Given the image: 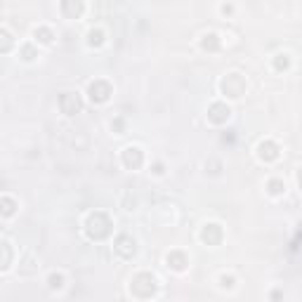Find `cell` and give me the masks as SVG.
Segmentation results:
<instances>
[{"mask_svg": "<svg viewBox=\"0 0 302 302\" xmlns=\"http://www.w3.org/2000/svg\"><path fill=\"white\" fill-rule=\"evenodd\" d=\"M111 220H109V215H104V213H92V215L87 217L85 222V231L90 238H95V241H102V238H107L109 234H111Z\"/></svg>", "mask_w": 302, "mask_h": 302, "instance_id": "1", "label": "cell"}, {"mask_svg": "<svg viewBox=\"0 0 302 302\" xmlns=\"http://www.w3.org/2000/svg\"><path fill=\"white\" fill-rule=\"evenodd\" d=\"M130 293H132L135 298L147 300V298H151V295L156 293V279H153L151 274H147V271L132 276V281H130Z\"/></svg>", "mask_w": 302, "mask_h": 302, "instance_id": "2", "label": "cell"}, {"mask_svg": "<svg viewBox=\"0 0 302 302\" xmlns=\"http://www.w3.org/2000/svg\"><path fill=\"white\" fill-rule=\"evenodd\" d=\"M222 92L229 95V97H241V95L246 92V80H243V76L229 74L225 80H222Z\"/></svg>", "mask_w": 302, "mask_h": 302, "instance_id": "3", "label": "cell"}, {"mask_svg": "<svg viewBox=\"0 0 302 302\" xmlns=\"http://www.w3.org/2000/svg\"><path fill=\"white\" fill-rule=\"evenodd\" d=\"M59 109L66 116H76V113H80L83 102H80V97L76 92H64V95H59Z\"/></svg>", "mask_w": 302, "mask_h": 302, "instance_id": "4", "label": "cell"}, {"mask_svg": "<svg viewBox=\"0 0 302 302\" xmlns=\"http://www.w3.org/2000/svg\"><path fill=\"white\" fill-rule=\"evenodd\" d=\"M113 250L118 253L123 260H130L135 253H137V246H135V238L128 236V234H120L116 238V243H113Z\"/></svg>", "mask_w": 302, "mask_h": 302, "instance_id": "5", "label": "cell"}, {"mask_svg": "<svg viewBox=\"0 0 302 302\" xmlns=\"http://www.w3.org/2000/svg\"><path fill=\"white\" fill-rule=\"evenodd\" d=\"M87 92H90V99H92L95 104H102V102H107L109 95H111V85L104 83V80H95V83H90Z\"/></svg>", "mask_w": 302, "mask_h": 302, "instance_id": "6", "label": "cell"}, {"mask_svg": "<svg viewBox=\"0 0 302 302\" xmlns=\"http://www.w3.org/2000/svg\"><path fill=\"white\" fill-rule=\"evenodd\" d=\"M123 163H125V168H130V170H137V168H142V163H144V153L137 147H128V149L123 151Z\"/></svg>", "mask_w": 302, "mask_h": 302, "instance_id": "7", "label": "cell"}, {"mask_svg": "<svg viewBox=\"0 0 302 302\" xmlns=\"http://www.w3.org/2000/svg\"><path fill=\"white\" fill-rule=\"evenodd\" d=\"M229 113H231V111H229V107H226V104H222V102H217V104H213V107L208 109V120L220 125V123H226Z\"/></svg>", "mask_w": 302, "mask_h": 302, "instance_id": "8", "label": "cell"}, {"mask_svg": "<svg viewBox=\"0 0 302 302\" xmlns=\"http://www.w3.org/2000/svg\"><path fill=\"white\" fill-rule=\"evenodd\" d=\"M62 14L66 19H78L83 14V0H62Z\"/></svg>", "mask_w": 302, "mask_h": 302, "instance_id": "9", "label": "cell"}, {"mask_svg": "<svg viewBox=\"0 0 302 302\" xmlns=\"http://www.w3.org/2000/svg\"><path fill=\"white\" fill-rule=\"evenodd\" d=\"M201 238H203L208 246H217L222 241V226L220 225H205V229L201 231Z\"/></svg>", "mask_w": 302, "mask_h": 302, "instance_id": "10", "label": "cell"}, {"mask_svg": "<svg viewBox=\"0 0 302 302\" xmlns=\"http://www.w3.org/2000/svg\"><path fill=\"white\" fill-rule=\"evenodd\" d=\"M260 158L262 161H276L279 158V147L274 142H262L260 144Z\"/></svg>", "mask_w": 302, "mask_h": 302, "instance_id": "11", "label": "cell"}, {"mask_svg": "<svg viewBox=\"0 0 302 302\" xmlns=\"http://www.w3.org/2000/svg\"><path fill=\"white\" fill-rule=\"evenodd\" d=\"M187 264H189V262H187V255L180 253V250H175V253L168 255V267H173L175 271H182Z\"/></svg>", "mask_w": 302, "mask_h": 302, "instance_id": "12", "label": "cell"}, {"mask_svg": "<svg viewBox=\"0 0 302 302\" xmlns=\"http://www.w3.org/2000/svg\"><path fill=\"white\" fill-rule=\"evenodd\" d=\"M203 50H210V52H215V50H220V40H217V36L215 33H208L203 38Z\"/></svg>", "mask_w": 302, "mask_h": 302, "instance_id": "13", "label": "cell"}, {"mask_svg": "<svg viewBox=\"0 0 302 302\" xmlns=\"http://www.w3.org/2000/svg\"><path fill=\"white\" fill-rule=\"evenodd\" d=\"M36 38H38V40H40V43H52V31H50V29H36Z\"/></svg>", "mask_w": 302, "mask_h": 302, "instance_id": "14", "label": "cell"}, {"mask_svg": "<svg viewBox=\"0 0 302 302\" xmlns=\"http://www.w3.org/2000/svg\"><path fill=\"white\" fill-rule=\"evenodd\" d=\"M87 43H90V45H102V43H104V33H102V31H90V36H87Z\"/></svg>", "mask_w": 302, "mask_h": 302, "instance_id": "15", "label": "cell"}, {"mask_svg": "<svg viewBox=\"0 0 302 302\" xmlns=\"http://www.w3.org/2000/svg\"><path fill=\"white\" fill-rule=\"evenodd\" d=\"M12 213H14V203H12V198H7V196H2V215L10 217Z\"/></svg>", "mask_w": 302, "mask_h": 302, "instance_id": "16", "label": "cell"}, {"mask_svg": "<svg viewBox=\"0 0 302 302\" xmlns=\"http://www.w3.org/2000/svg\"><path fill=\"white\" fill-rule=\"evenodd\" d=\"M47 283H50V288H62V286H64V276H62V274H52V276H50V279H47Z\"/></svg>", "mask_w": 302, "mask_h": 302, "instance_id": "17", "label": "cell"}, {"mask_svg": "<svg viewBox=\"0 0 302 302\" xmlns=\"http://www.w3.org/2000/svg\"><path fill=\"white\" fill-rule=\"evenodd\" d=\"M274 66H276V71L288 69V57H286V54H279V57H276V62H274Z\"/></svg>", "mask_w": 302, "mask_h": 302, "instance_id": "18", "label": "cell"}, {"mask_svg": "<svg viewBox=\"0 0 302 302\" xmlns=\"http://www.w3.org/2000/svg\"><path fill=\"white\" fill-rule=\"evenodd\" d=\"M283 189H286V187H283V182H281V180H271V182H269V191H271V194H281Z\"/></svg>", "mask_w": 302, "mask_h": 302, "instance_id": "19", "label": "cell"}, {"mask_svg": "<svg viewBox=\"0 0 302 302\" xmlns=\"http://www.w3.org/2000/svg\"><path fill=\"white\" fill-rule=\"evenodd\" d=\"M2 248H5V258H2V269H7V267H10V246H7V243H2Z\"/></svg>", "mask_w": 302, "mask_h": 302, "instance_id": "20", "label": "cell"}, {"mask_svg": "<svg viewBox=\"0 0 302 302\" xmlns=\"http://www.w3.org/2000/svg\"><path fill=\"white\" fill-rule=\"evenodd\" d=\"M2 38H5V45H2V52H7L10 50V33L2 31Z\"/></svg>", "mask_w": 302, "mask_h": 302, "instance_id": "21", "label": "cell"}, {"mask_svg": "<svg viewBox=\"0 0 302 302\" xmlns=\"http://www.w3.org/2000/svg\"><path fill=\"white\" fill-rule=\"evenodd\" d=\"M22 52H24V59H33V57H36V54H33V50H31V47H29V45L24 47Z\"/></svg>", "mask_w": 302, "mask_h": 302, "instance_id": "22", "label": "cell"}, {"mask_svg": "<svg viewBox=\"0 0 302 302\" xmlns=\"http://www.w3.org/2000/svg\"><path fill=\"white\" fill-rule=\"evenodd\" d=\"M222 286H225V288H231V286H234V279H231V276H222Z\"/></svg>", "mask_w": 302, "mask_h": 302, "instance_id": "23", "label": "cell"}, {"mask_svg": "<svg viewBox=\"0 0 302 302\" xmlns=\"http://www.w3.org/2000/svg\"><path fill=\"white\" fill-rule=\"evenodd\" d=\"M298 184H300V191H302V168H300V173H298Z\"/></svg>", "mask_w": 302, "mask_h": 302, "instance_id": "24", "label": "cell"}, {"mask_svg": "<svg viewBox=\"0 0 302 302\" xmlns=\"http://www.w3.org/2000/svg\"><path fill=\"white\" fill-rule=\"evenodd\" d=\"M302 238V222H300V229H298V241Z\"/></svg>", "mask_w": 302, "mask_h": 302, "instance_id": "25", "label": "cell"}]
</instances>
